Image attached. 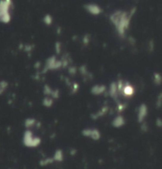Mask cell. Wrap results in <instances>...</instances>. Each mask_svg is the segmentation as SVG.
Here are the masks:
<instances>
[{
	"mask_svg": "<svg viewBox=\"0 0 162 169\" xmlns=\"http://www.w3.org/2000/svg\"><path fill=\"white\" fill-rule=\"evenodd\" d=\"M10 4L9 1L0 2V21L2 22H8L10 19L8 12Z\"/></svg>",
	"mask_w": 162,
	"mask_h": 169,
	"instance_id": "1",
	"label": "cell"
},
{
	"mask_svg": "<svg viewBox=\"0 0 162 169\" xmlns=\"http://www.w3.org/2000/svg\"><path fill=\"white\" fill-rule=\"evenodd\" d=\"M86 7L88 8L89 11L91 12L93 14H97L100 12L99 7L95 6V5H88V6H86Z\"/></svg>",
	"mask_w": 162,
	"mask_h": 169,
	"instance_id": "2",
	"label": "cell"
},
{
	"mask_svg": "<svg viewBox=\"0 0 162 169\" xmlns=\"http://www.w3.org/2000/svg\"><path fill=\"white\" fill-rule=\"evenodd\" d=\"M123 93L127 96H130L134 93V89L130 86H127L123 87Z\"/></svg>",
	"mask_w": 162,
	"mask_h": 169,
	"instance_id": "3",
	"label": "cell"
},
{
	"mask_svg": "<svg viewBox=\"0 0 162 169\" xmlns=\"http://www.w3.org/2000/svg\"><path fill=\"white\" fill-rule=\"evenodd\" d=\"M146 108L144 104H142V105L141 106V108H140V111H139V113L140 120H141V119L144 118V116H146Z\"/></svg>",
	"mask_w": 162,
	"mask_h": 169,
	"instance_id": "4",
	"label": "cell"
},
{
	"mask_svg": "<svg viewBox=\"0 0 162 169\" xmlns=\"http://www.w3.org/2000/svg\"><path fill=\"white\" fill-rule=\"evenodd\" d=\"M104 89V86H96L93 89V93H102Z\"/></svg>",
	"mask_w": 162,
	"mask_h": 169,
	"instance_id": "5",
	"label": "cell"
}]
</instances>
